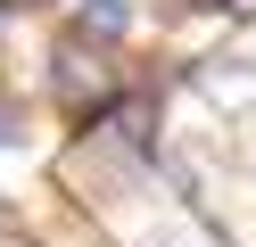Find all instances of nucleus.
<instances>
[{"instance_id":"1","label":"nucleus","mask_w":256,"mask_h":247,"mask_svg":"<svg viewBox=\"0 0 256 247\" xmlns=\"http://www.w3.org/2000/svg\"><path fill=\"white\" fill-rule=\"evenodd\" d=\"M50 91L66 99L74 115H91L100 99H116V66H108V49L83 41V33H74V41H58V49H50Z\"/></svg>"},{"instance_id":"2","label":"nucleus","mask_w":256,"mask_h":247,"mask_svg":"<svg viewBox=\"0 0 256 247\" xmlns=\"http://www.w3.org/2000/svg\"><path fill=\"white\" fill-rule=\"evenodd\" d=\"M74 33H83V41H124V33H132V8H124V0H83V8H74Z\"/></svg>"},{"instance_id":"3","label":"nucleus","mask_w":256,"mask_h":247,"mask_svg":"<svg viewBox=\"0 0 256 247\" xmlns=\"http://www.w3.org/2000/svg\"><path fill=\"white\" fill-rule=\"evenodd\" d=\"M17 140H25V99L0 91V148H17Z\"/></svg>"},{"instance_id":"4","label":"nucleus","mask_w":256,"mask_h":247,"mask_svg":"<svg viewBox=\"0 0 256 247\" xmlns=\"http://www.w3.org/2000/svg\"><path fill=\"white\" fill-rule=\"evenodd\" d=\"M174 8H190V16H223V8H240V0H174Z\"/></svg>"},{"instance_id":"5","label":"nucleus","mask_w":256,"mask_h":247,"mask_svg":"<svg viewBox=\"0 0 256 247\" xmlns=\"http://www.w3.org/2000/svg\"><path fill=\"white\" fill-rule=\"evenodd\" d=\"M0 8H50V0H0Z\"/></svg>"},{"instance_id":"6","label":"nucleus","mask_w":256,"mask_h":247,"mask_svg":"<svg viewBox=\"0 0 256 247\" xmlns=\"http://www.w3.org/2000/svg\"><path fill=\"white\" fill-rule=\"evenodd\" d=\"M0 231H8V198H0Z\"/></svg>"}]
</instances>
